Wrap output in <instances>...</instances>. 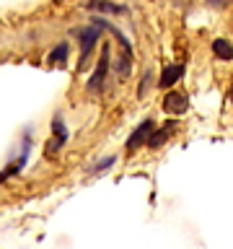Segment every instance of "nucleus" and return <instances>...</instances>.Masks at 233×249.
<instances>
[{
	"mask_svg": "<svg viewBox=\"0 0 233 249\" xmlns=\"http://www.w3.org/2000/svg\"><path fill=\"white\" fill-rule=\"evenodd\" d=\"M171 130H174V122H168L166 127H161V130H155V127H153L150 138H148V145H150V148H161V145H163V143H166V140H168Z\"/></svg>",
	"mask_w": 233,
	"mask_h": 249,
	"instance_id": "1a4fd4ad",
	"label": "nucleus"
},
{
	"mask_svg": "<svg viewBox=\"0 0 233 249\" xmlns=\"http://www.w3.org/2000/svg\"><path fill=\"white\" fill-rule=\"evenodd\" d=\"M67 52H70V44L67 42H60V44L52 47V52L47 54V60H50V65H65Z\"/></svg>",
	"mask_w": 233,
	"mask_h": 249,
	"instance_id": "6e6552de",
	"label": "nucleus"
},
{
	"mask_svg": "<svg viewBox=\"0 0 233 249\" xmlns=\"http://www.w3.org/2000/svg\"><path fill=\"white\" fill-rule=\"evenodd\" d=\"M99 39H101V26L99 23H91L88 29L81 31V68H83V62L88 60V54L93 52V47L99 44Z\"/></svg>",
	"mask_w": 233,
	"mask_h": 249,
	"instance_id": "f03ea898",
	"label": "nucleus"
},
{
	"mask_svg": "<svg viewBox=\"0 0 233 249\" xmlns=\"http://www.w3.org/2000/svg\"><path fill=\"white\" fill-rule=\"evenodd\" d=\"M119 62H116V75H122V78H127L130 75V70H132V54H127V57H116Z\"/></svg>",
	"mask_w": 233,
	"mask_h": 249,
	"instance_id": "9b49d317",
	"label": "nucleus"
},
{
	"mask_svg": "<svg viewBox=\"0 0 233 249\" xmlns=\"http://www.w3.org/2000/svg\"><path fill=\"white\" fill-rule=\"evenodd\" d=\"M88 8H96V11L109 13V16H122V13H127V8H124V5H116V3H112V0H88Z\"/></svg>",
	"mask_w": 233,
	"mask_h": 249,
	"instance_id": "0eeeda50",
	"label": "nucleus"
},
{
	"mask_svg": "<svg viewBox=\"0 0 233 249\" xmlns=\"http://www.w3.org/2000/svg\"><path fill=\"white\" fill-rule=\"evenodd\" d=\"M189 109V99L184 93H176V91H168L166 99H163V112L166 114H184Z\"/></svg>",
	"mask_w": 233,
	"mask_h": 249,
	"instance_id": "20e7f679",
	"label": "nucleus"
},
{
	"mask_svg": "<svg viewBox=\"0 0 233 249\" xmlns=\"http://www.w3.org/2000/svg\"><path fill=\"white\" fill-rule=\"evenodd\" d=\"M150 81H153V75H150V73H145V75H143V81H140V86H137V99H145V93L150 91V86H153Z\"/></svg>",
	"mask_w": 233,
	"mask_h": 249,
	"instance_id": "ddd939ff",
	"label": "nucleus"
},
{
	"mask_svg": "<svg viewBox=\"0 0 233 249\" xmlns=\"http://www.w3.org/2000/svg\"><path fill=\"white\" fill-rule=\"evenodd\" d=\"M182 75H184V65L182 62H171V65L163 68V73L158 78V89H171V86H176L179 81H182Z\"/></svg>",
	"mask_w": 233,
	"mask_h": 249,
	"instance_id": "39448f33",
	"label": "nucleus"
},
{
	"mask_svg": "<svg viewBox=\"0 0 233 249\" xmlns=\"http://www.w3.org/2000/svg\"><path fill=\"white\" fill-rule=\"evenodd\" d=\"M210 50H213V54H215L217 60H223V62H231L233 60V44L225 36H215L213 44H210Z\"/></svg>",
	"mask_w": 233,
	"mask_h": 249,
	"instance_id": "423d86ee",
	"label": "nucleus"
},
{
	"mask_svg": "<svg viewBox=\"0 0 233 249\" xmlns=\"http://www.w3.org/2000/svg\"><path fill=\"white\" fill-rule=\"evenodd\" d=\"M109 62H112V60H109V44H104V52H101L99 65L91 73L88 83H85V89H88L91 93H99L101 89H104V81H106V73H109Z\"/></svg>",
	"mask_w": 233,
	"mask_h": 249,
	"instance_id": "f257e3e1",
	"label": "nucleus"
},
{
	"mask_svg": "<svg viewBox=\"0 0 233 249\" xmlns=\"http://www.w3.org/2000/svg\"><path fill=\"white\" fill-rule=\"evenodd\" d=\"M114 161H116V156H106V159H101V161L93 163L91 171H93V174H99V171H106V169H112V166H114Z\"/></svg>",
	"mask_w": 233,
	"mask_h": 249,
	"instance_id": "f8f14e48",
	"label": "nucleus"
},
{
	"mask_svg": "<svg viewBox=\"0 0 233 249\" xmlns=\"http://www.w3.org/2000/svg\"><path fill=\"white\" fill-rule=\"evenodd\" d=\"M153 127H155V122L150 120V117L140 122L137 127L130 132V138H127V151H137L140 145H145L148 138H150V132H153Z\"/></svg>",
	"mask_w": 233,
	"mask_h": 249,
	"instance_id": "7ed1b4c3",
	"label": "nucleus"
},
{
	"mask_svg": "<svg viewBox=\"0 0 233 249\" xmlns=\"http://www.w3.org/2000/svg\"><path fill=\"white\" fill-rule=\"evenodd\" d=\"M231 101H233V86H231Z\"/></svg>",
	"mask_w": 233,
	"mask_h": 249,
	"instance_id": "4468645a",
	"label": "nucleus"
},
{
	"mask_svg": "<svg viewBox=\"0 0 233 249\" xmlns=\"http://www.w3.org/2000/svg\"><path fill=\"white\" fill-rule=\"evenodd\" d=\"M52 138L67 143V127H65V117L62 114H54V120H52Z\"/></svg>",
	"mask_w": 233,
	"mask_h": 249,
	"instance_id": "9d476101",
	"label": "nucleus"
}]
</instances>
